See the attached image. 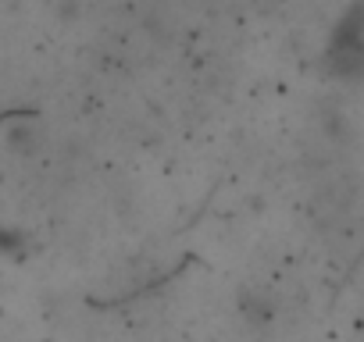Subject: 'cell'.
<instances>
[{
  "mask_svg": "<svg viewBox=\"0 0 364 342\" xmlns=\"http://www.w3.org/2000/svg\"><path fill=\"white\" fill-rule=\"evenodd\" d=\"M325 68L339 82H360L364 79V8L357 4L353 11L343 15V22L332 33Z\"/></svg>",
  "mask_w": 364,
  "mask_h": 342,
  "instance_id": "cell-1",
  "label": "cell"
},
{
  "mask_svg": "<svg viewBox=\"0 0 364 342\" xmlns=\"http://www.w3.org/2000/svg\"><path fill=\"white\" fill-rule=\"evenodd\" d=\"M8 146L15 150V153H36L40 150V125L36 121H15L11 128H8Z\"/></svg>",
  "mask_w": 364,
  "mask_h": 342,
  "instance_id": "cell-2",
  "label": "cell"
}]
</instances>
